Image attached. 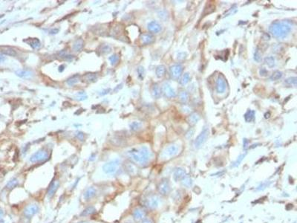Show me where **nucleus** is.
<instances>
[{
	"instance_id": "e433bc0d",
	"label": "nucleus",
	"mask_w": 297,
	"mask_h": 223,
	"mask_svg": "<svg viewBox=\"0 0 297 223\" xmlns=\"http://www.w3.org/2000/svg\"><path fill=\"white\" fill-rule=\"evenodd\" d=\"M262 54L261 53V51L259 50V48H256V52L254 53V60H256V62H258V63H259L262 60Z\"/></svg>"
},
{
	"instance_id": "4c0bfd02",
	"label": "nucleus",
	"mask_w": 297,
	"mask_h": 223,
	"mask_svg": "<svg viewBox=\"0 0 297 223\" xmlns=\"http://www.w3.org/2000/svg\"><path fill=\"white\" fill-rule=\"evenodd\" d=\"M76 98H77V100H86L87 98H88V96H87L86 95V93H85L84 92H78V93L76 95Z\"/></svg>"
},
{
	"instance_id": "49530a36",
	"label": "nucleus",
	"mask_w": 297,
	"mask_h": 223,
	"mask_svg": "<svg viewBox=\"0 0 297 223\" xmlns=\"http://www.w3.org/2000/svg\"><path fill=\"white\" fill-rule=\"evenodd\" d=\"M17 180L13 179V180H12V181H10V182L8 184V185H7V186L9 188H12L13 186H14V185H17Z\"/></svg>"
},
{
	"instance_id": "f257e3e1",
	"label": "nucleus",
	"mask_w": 297,
	"mask_h": 223,
	"mask_svg": "<svg viewBox=\"0 0 297 223\" xmlns=\"http://www.w3.org/2000/svg\"><path fill=\"white\" fill-rule=\"evenodd\" d=\"M128 155L133 162L140 165H145L149 162L151 157V152L145 146L133 148L128 151Z\"/></svg>"
},
{
	"instance_id": "b1692460",
	"label": "nucleus",
	"mask_w": 297,
	"mask_h": 223,
	"mask_svg": "<svg viewBox=\"0 0 297 223\" xmlns=\"http://www.w3.org/2000/svg\"><path fill=\"white\" fill-rule=\"evenodd\" d=\"M165 73H166V68H165L164 66L161 65L157 67L155 74H156V76L158 77H162L165 75Z\"/></svg>"
},
{
	"instance_id": "c03bdc74",
	"label": "nucleus",
	"mask_w": 297,
	"mask_h": 223,
	"mask_svg": "<svg viewBox=\"0 0 297 223\" xmlns=\"http://www.w3.org/2000/svg\"><path fill=\"white\" fill-rule=\"evenodd\" d=\"M268 184H267V182H264V183H262V184H261L260 185H259V187H258L257 188V190H264L266 187H267V186H268Z\"/></svg>"
},
{
	"instance_id": "6e6552de",
	"label": "nucleus",
	"mask_w": 297,
	"mask_h": 223,
	"mask_svg": "<svg viewBox=\"0 0 297 223\" xmlns=\"http://www.w3.org/2000/svg\"><path fill=\"white\" fill-rule=\"evenodd\" d=\"M158 190L163 196H166L171 191V185L168 179H163L158 186Z\"/></svg>"
},
{
	"instance_id": "58836bf2",
	"label": "nucleus",
	"mask_w": 297,
	"mask_h": 223,
	"mask_svg": "<svg viewBox=\"0 0 297 223\" xmlns=\"http://www.w3.org/2000/svg\"><path fill=\"white\" fill-rule=\"evenodd\" d=\"M137 72H138V77H139V78L141 79V80H143V77H144V76H145L144 68H143V66H139L138 68V70H137Z\"/></svg>"
},
{
	"instance_id": "9b49d317",
	"label": "nucleus",
	"mask_w": 297,
	"mask_h": 223,
	"mask_svg": "<svg viewBox=\"0 0 297 223\" xmlns=\"http://www.w3.org/2000/svg\"><path fill=\"white\" fill-rule=\"evenodd\" d=\"M161 91L165 96H166L169 98H173L176 96V92L174 90V89L171 86V85L168 83H165L163 84Z\"/></svg>"
},
{
	"instance_id": "bb28decb",
	"label": "nucleus",
	"mask_w": 297,
	"mask_h": 223,
	"mask_svg": "<svg viewBox=\"0 0 297 223\" xmlns=\"http://www.w3.org/2000/svg\"><path fill=\"white\" fill-rule=\"evenodd\" d=\"M264 61H265L266 65H267V66L270 67V68H273L275 65V58L273 57H267L264 59Z\"/></svg>"
},
{
	"instance_id": "f8f14e48",
	"label": "nucleus",
	"mask_w": 297,
	"mask_h": 223,
	"mask_svg": "<svg viewBox=\"0 0 297 223\" xmlns=\"http://www.w3.org/2000/svg\"><path fill=\"white\" fill-rule=\"evenodd\" d=\"M147 29L152 33H157L161 31V25L156 21H152L148 24Z\"/></svg>"
},
{
	"instance_id": "473e14b6",
	"label": "nucleus",
	"mask_w": 297,
	"mask_h": 223,
	"mask_svg": "<svg viewBox=\"0 0 297 223\" xmlns=\"http://www.w3.org/2000/svg\"><path fill=\"white\" fill-rule=\"evenodd\" d=\"M37 210H38V208H37V206L32 205V206L29 207V208L27 209V210L25 211V213H26L27 216H28V214H30L32 216V215L35 214V213H37Z\"/></svg>"
},
{
	"instance_id": "9d476101",
	"label": "nucleus",
	"mask_w": 297,
	"mask_h": 223,
	"mask_svg": "<svg viewBox=\"0 0 297 223\" xmlns=\"http://www.w3.org/2000/svg\"><path fill=\"white\" fill-rule=\"evenodd\" d=\"M227 89V81L224 77L219 75L216 80V91L218 93H224Z\"/></svg>"
},
{
	"instance_id": "7c9ffc66",
	"label": "nucleus",
	"mask_w": 297,
	"mask_h": 223,
	"mask_svg": "<svg viewBox=\"0 0 297 223\" xmlns=\"http://www.w3.org/2000/svg\"><path fill=\"white\" fill-rule=\"evenodd\" d=\"M99 51H100V53L103 54H106L111 52V48L109 45H102L99 48Z\"/></svg>"
},
{
	"instance_id": "09e8293b",
	"label": "nucleus",
	"mask_w": 297,
	"mask_h": 223,
	"mask_svg": "<svg viewBox=\"0 0 297 223\" xmlns=\"http://www.w3.org/2000/svg\"><path fill=\"white\" fill-rule=\"evenodd\" d=\"M5 60H6V57H5V55L2 54V53H0V63H4V62L5 61Z\"/></svg>"
},
{
	"instance_id": "a211bd4d",
	"label": "nucleus",
	"mask_w": 297,
	"mask_h": 223,
	"mask_svg": "<svg viewBox=\"0 0 297 223\" xmlns=\"http://www.w3.org/2000/svg\"><path fill=\"white\" fill-rule=\"evenodd\" d=\"M25 43H27L31 48L34 49L39 48L41 46V43L37 38H28V40H25Z\"/></svg>"
},
{
	"instance_id": "79ce46f5",
	"label": "nucleus",
	"mask_w": 297,
	"mask_h": 223,
	"mask_svg": "<svg viewBox=\"0 0 297 223\" xmlns=\"http://www.w3.org/2000/svg\"><path fill=\"white\" fill-rule=\"evenodd\" d=\"M95 191L94 189H89V190H88V191L86 193V198H90V197H91L92 196H94V194H95Z\"/></svg>"
},
{
	"instance_id": "a878e982",
	"label": "nucleus",
	"mask_w": 297,
	"mask_h": 223,
	"mask_svg": "<svg viewBox=\"0 0 297 223\" xmlns=\"http://www.w3.org/2000/svg\"><path fill=\"white\" fill-rule=\"evenodd\" d=\"M200 119V115H198V113H196V112H195V113H193V114H191L190 116H189V123H191V124H195L196 123H197L198 121H199Z\"/></svg>"
},
{
	"instance_id": "6e6d98bb",
	"label": "nucleus",
	"mask_w": 297,
	"mask_h": 223,
	"mask_svg": "<svg viewBox=\"0 0 297 223\" xmlns=\"http://www.w3.org/2000/svg\"><path fill=\"white\" fill-rule=\"evenodd\" d=\"M2 214H3V213H2V210H0V219H1V217H2Z\"/></svg>"
},
{
	"instance_id": "f3484780",
	"label": "nucleus",
	"mask_w": 297,
	"mask_h": 223,
	"mask_svg": "<svg viewBox=\"0 0 297 223\" xmlns=\"http://www.w3.org/2000/svg\"><path fill=\"white\" fill-rule=\"evenodd\" d=\"M0 53H2L3 55H8V56H11V57H15L17 55V52L13 48L8 46L2 47L1 50H0Z\"/></svg>"
},
{
	"instance_id": "8fccbe9b",
	"label": "nucleus",
	"mask_w": 297,
	"mask_h": 223,
	"mask_svg": "<svg viewBox=\"0 0 297 223\" xmlns=\"http://www.w3.org/2000/svg\"><path fill=\"white\" fill-rule=\"evenodd\" d=\"M58 32H59L58 29H53L50 31L51 34H56V33H57Z\"/></svg>"
},
{
	"instance_id": "2f4dec72",
	"label": "nucleus",
	"mask_w": 297,
	"mask_h": 223,
	"mask_svg": "<svg viewBox=\"0 0 297 223\" xmlns=\"http://www.w3.org/2000/svg\"><path fill=\"white\" fill-rule=\"evenodd\" d=\"M60 56L62 57V58L63 59V60H67V61H72V60H73V58H74L73 55L67 54L66 52H63V51H62V52H60Z\"/></svg>"
},
{
	"instance_id": "5fc2aeb1",
	"label": "nucleus",
	"mask_w": 297,
	"mask_h": 223,
	"mask_svg": "<svg viewBox=\"0 0 297 223\" xmlns=\"http://www.w3.org/2000/svg\"><path fill=\"white\" fill-rule=\"evenodd\" d=\"M63 70H64V66H63V65L60 66V68H59V71H60V72H62Z\"/></svg>"
},
{
	"instance_id": "c756f323",
	"label": "nucleus",
	"mask_w": 297,
	"mask_h": 223,
	"mask_svg": "<svg viewBox=\"0 0 297 223\" xmlns=\"http://www.w3.org/2000/svg\"><path fill=\"white\" fill-rule=\"evenodd\" d=\"M189 80H190V75H189V74L185 73L184 75H183V76L181 77L180 83H181V85H186V83H189Z\"/></svg>"
},
{
	"instance_id": "a19ab883",
	"label": "nucleus",
	"mask_w": 297,
	"mask_h": 223,
	"mask_svg": "<svg viewBox=\"0 0 297 223\" xmlns=\"http://www.w3.org/2000/svg\"><path fill=\"white\" fill-rule=\"evenodd\" d=\"M159 17L163 20H166L168 18V13L166 10H162L159 13Z\"/></svg>"
},
{
	"instance_id": "20e7f679",
	"label": "nucleus",
	"mask_w": 297,
	"mask_h": 223,
	"mask_svg": "<svg viewBox=\"0 0 297 223\" xmlns=\"http://www.w3.org/2000/svg\"><path fill=\"white\" fill-rule=\"evenodd\" d=\"M208 136H209V129L208 127H204L195 141V147L196 149H199L200 147H202V145L206 142Z\"/></svg>"
},
{
	"instance_id": "864d4df0",
	"label": "nucleus",
	"mask_w": 297,
	"mask_h": 223,
	"mask_svg": "<svg viewBox=\"0 0 297 223\" xmlns=\"http://www.w3.org/2000/svg\"><path fill=\"white\" fill-rule=\"evenodd\" d=\"M109 92H110V89H106V91H103V93L100 94V95H106V94H108V93H109Z\"/></svg>"
},
{
	"instance_id": "f03ea898",
	"label": "nucleus",
	"mask_w": 297,
	"mask_h": 223,
	"mask_svg": "<svg viewBox=\"0 0 297 223\" xmlns=\"http://www.w3.org/2000/svg\"><path fill=\"white\" fill-rule=\"evenodd\" d=\"M292 26L287 21H276L270 26L269 31L273 37L279 39L285 38L291 31Z\"/></svg>"
},
{
	"instance_id": "6ab92c4d",
	"label": "nucleus",
	"mask_w": 297,
	"mask_h": 223,
	"mask_svg": "<svg viewBox=\"0 0 297 223\" xmlns=\"http://www.w3.org/2000/svg\"><path fill=\"white\" fill-rule=\"evenodd\" d=\"M84 47V42L82 39H77L76 41L74 42V43L73 47H72V49H73L74 52H80Z\"/></svg>"
},
{
	"instance_id": "aec40b11",
	"label": "nucleus",
	"mask_w": 297,
	"mask_h": 223,
	"mask_svg": "<svg viewBox=\"0 0 297 223\" xmlns=\"http://www.w3.org/2000/svg\"><path fill=\"white\" fill-rule=\"evenodd\" d=\"M161 93H162V91L161 89V87L158 85V84H154L152 88V95L153 98H159L161 97Z\"/></svg>"
},
{
	"instance_id": "c9c22d12",
	"label": "nucleus",
	"mask_w": 297,
	"mask_h": 223,
	"mask_svg": "<svg viewBox=\"0 0 297 223\" xmlns=\"http://www.w3.org/2000/svg\"><path fill=\"white\" fill-rule=\"evenodd\" d=\"M109 60L110 63H111V64L112 66H115V64H117L119 62V57H118V54H113L111 55V57L109 58Z\"/></svg>"
},
{
	"instance_id": "ea45409f",
	"label": "nucleus",
	"mask_w": 297,
	"mask_h": 223,
	"mask_svg": "<svg viewBox=\"0 0 297 223\" xmlns=\"http://www.w3.org/2000/svg\"><path fill=\"white\" fill-rule=\"evenodd\" d=\"M245 155H246V153H244V154H242V155H240V156H239V158H237V160H236V162H235L234 163H233L232 166H233V167H238V166H239V165L240 164H241V162H242V160L244 159V157H245Z\"/></svg>"
},
{
	"instance_id": "ddd939ff",
	"label": "nucleus",
	"mask_w": 297,
	"mask_h": 223,
	"mask_svg": "<svg viewBox=\"0 0 297 223\" xmlns=\"http://www.w3.org/2000/svg\"><path fill=\"white\" fill-rule=\"evenodd\" d=\"M146 211H145L142 208H137L135 209L134 213H133V217H134V219L137 221H139V220H144L145 217H146Z\"/></svg>"
},
{
	"instance_id": "7ed1b4c3",
	"label": "nucleus",
	"mask_w": 297,
	"mask_h": 223,
	"mask_svg": "<svg viewBox=\"0 0 297 223\" xmlns=\"http://www.w3.org/2000/svg\"><path fill=\"white\" fill-rule=\"evenodd\" d=\"M161 200L160 197L157 195L151 194L149 195L143 199V205L147 208H150L152 210H154L160 206Z\"/></svg>"
},
{
	"instance_id": "412c9836",
	"label": "nucleus",
	"mask_w": 297,
	"mask_h": 223,
	"mask_svg": "<svg viewBox=\"0 0 297 223\" xmlns=\"http://www.w3.org/2000/svg\"><path fill=\"white\" fill-rule=\"evenodd\" d=\"M80 80V77L79 75H74V76L71 77L70 78H68V80H66V83L68 86H74L76 85L77 83H78Z\"/></svg>"
},
{
	"instance_id": "c85d7f7f",
	"label": "nucleus",
	"mask_w": 297,
	"mask_h": 223,
	"mask_svg": "<svg viewBox=\"0 0 297 223\" xmlns=\"http://www.w3.org/2000/svg\"><path fill=\"white\" fill-rule=\"evenodd\" d=\"M179 99L182 103H186L189 100V94L185 91H182L179 94Z\"/></svg>"
},
{
	"instance_id": "603ef678",
	"label": "nucleus",
	"mask_w": 297,
	"mask_h": 223,
	"mask_svg": "<svg viewBox=\"0 0 297 223\" xmlns=\"http://www.w3.org/2000/svg\"><path fill=\"white\" fill-rule=\"evenodd\" d=\"M243 145H244V148H247V145H248V141L247 139H244V141H243Z\"/></svg>"
},
{
	"instance_id": "423d86ee",
	"label": "nucleus",
	"mask_w": 297,
	"mask_h": 223,
	"mask_svg": "<svg viewBox=\"0 0 297 223\" xmlns=\"http://www.w3.org/2000/svg\"><path fill=\"white\" fill-rule=\"evenodd\" d=\"M48 152L45 150H38L37 152L33 154V155L31 156L30 161L31 162H42V161H45L47 158H48Z\"/></svg>"
},
{
	"instance_id": "1a4fd4ad",
	"label": "nucleus",
	"mask_w": 297,
	"mask_h": 223,
	"mask_svg": "<svg viewBox=\"0 0 297 223\" xmlns=\"http://www.w3.org/2000/svg\"><path fill=\"white\" fill-rule=\"evenodd\" d=\"M169 71H170V75L173 79H178L182 75L183 66L181 64H175L170 66Z\"/></svg>"
},
{
	"instance_id": "37998d69",
	"label": "nucleus",
	"mask_w": 297,
	"mask_h": 223,
	"mask_svg": "<svg viewBox=\"0 0 297 223\" xmlns=\"http://www.w3.org/2000/svg\"><path fill=\"white\" fill-rule=\"evenodd\" d=\"M75 135H76V137L78 138L79 140L83 141V139H84V134H83V132H81L80 131L77 132L76 133H75Z\"/></svg>"
},
{
	"instance_id": "de8ad7c7",
	"label": "nucleus",
	"mask_w": 297,
	"mask_h": 223,
	"mask_svg": "<svg viewBox=\"0 0 297 223\" xmlns=\"http://www.w3.org/2000/svg\"><path fill=\"white\" fill-rule=\"evenodd\" d=\"M268 72L266 70L265 68H262L260 70V75H262V76H266V75H267Z\"/></svg>"
},
{
	"instance_id": "0eeeda50",
	"label": "nucleus",
	"mask_w": 297,
	"mask_h": 223,
	"mask_svg": "<svg viewBox=\"0 0 297 223\" xmlns=\"http://www.w3.org/2000/svg\"><path fill=\"white\" fill-rule=\"evenodd\" d=\"M120 166V160L115 159L108 162L103 166V170L106 173H114L118 170Z\"/></svg>"
},
{
	"instance_id": "dca6fc26",
	"label": "nucleus",
	"mask_w": 297,
	"mask_h": 223,
	"mask_svg": "<svg viewBox=\"0 0 297 223\" xmlns=\"http://www.w3.org/2000/svg\"><path fill=\"white\" fill-rule=\"evenodd\" d=\"M16 75L18 77L23 79H31L33 77V72L28 70H17L15 72Z\"/></svg>"
},
{
	"instance_id": "cd10ccee",
	"label": "nucleus",
	"mask_w": 297,
	"mask_h": 223,
	"mask_svg": "<svg viewBox=\"0 0 297 223\" xmlns=\"http://www.w3.org/2000/svg\"><path fill=\"white\" fill-rule=\"evenodd\" d=\"M282 75H283V73L282 72H280V71H275L271 76V80L272 81H276V80L282 78Z\"/></svg>"
},
{
	"instance_id": "5701e85b",
	"label": "nucleus",
	"mask_w": 297,
	"mask_h": 223,
	"mask_svg": "<svg viewBox=\"0 0 297 223\" xmlns=\"http://www.w3.org/2000/svg\"><path fill=\"white\" fill-rule=\"evenodd\" d=\"M255 115H256V112L253 110H248L244 115V119L247 122H251L252 121H254L255 119Z\"/></svg>"
},
{
	"instance_id": "39448f33",
	"label": "nucleus",
	"mask_w": 297,
	"mask_h": 223,
	"mask_svg": "<svg viewBox=\"0 0 297 223\" xmlns=\"http://www.w3.org/2000/svg\"><path fill=\"white\" fill-rule=\"evenodd\" d=\"M180 152V147L178 144H172L167 147L163 153V156L165 159L171 158L178 155Z\"/></svg>"
},
{
	"instance_id": "a18cd8bd",
	"label": "nucleus",
	"mask_w": 297,
	"mask_h": 223,
	"mask_svg": "<svg viewBox=\"0 0 297 223\" xmlns=\"http://www.w3.org/2000/svg\"><path fill=\"white\" fill-rule=\"evenodd\" d=\"M56 187H57V185H56V183H53L52 184V185L51 186V188H50V191H49V194H53V193H54V191L56 190Z\"/></svg>"
},
{
	"instance_id": "72a5a7b5",
	"label": "nucleus",
	"mask_w": 297,
	"mask_h": 223,
	"mask_svg": "<svg viewBox=\"0 0 297 223\" xmlns=\"http://www.w3.org/2000/svg\"><path fill=\"white\" fill-rule=\"evenodd\" d=\"M296 81L297 78L296 77H291L290 78L287 79L285 80V83L288 86H296Z\"/></svg>"
},
{
	"instance_id": "393cba45",
	"label": "nucleus",
	"mask_w": 297,
	"mask_h": 223,
	"mask_svg": "<svg viewBox=\"0 0 297 223\" xmlns=\"http://www.w3.org/2000/svg\"><path fill=\"white\" fill-rule=\"evenodd\" d=\"M193 183V180H192V178H190L189 177L186 176L184 177V178H183L182 180H181V184H182L183 186L186 187H187V188L192 187Z\"/></svg>"
},
{
	"instance_id": "2eb2a0df",
	"label": "nucleus",
	"mask_w": 297,
	"mask_h": 223,
	"mask_svg": "<svg viewBox=\"0 0 297 223\" xmlns=\"http://www.w3.org/2000/svg\"><path fill=\"white\" fill-rule=\"evenodd\" d=\"M186 176V171H185L184 169L181 168V167H178L174 172V178L175 181L182 180Z\"/></svg>"
},
{
	"instance_id": "f704fd0d",
	"label": "nucleus",
	"mask_w": 297,
	"mask_h": 223,
	"mask_svg": "<svg viewBox=\"0 0 297 223\" xmlns=\"http://www.w3.org/2000/svg\"><path fill=\"white\" fill-rule=\"evenodd\" d=\"M141 123H140V122H137V121H135V122H132V123L130 124V129H131L132 131H138V130H139L141 128Z\"/></svg>"
},
{
	"instance_id": "3c124183",
	"label": "nucleus",
	"mask_w": 297,
	"mask_h": 223,
	"mask_svg": "<svg viewBox=\"0 0 297 223\" xmlns=\"http://www.w3.org/2000/svg\"><path fill=\"white\" fill-rule=\"evenodd\" d=\"M142 223H153V222L150 219H144V220L142 221Z\"/></svg>"
},
{
	"instance_id": "4be33fe9",
	"label": "nucleus",
	"mask_w": 297,
	"mask_h": 223,
	"mask_svg": "<svg viewBox=\"0 0 297 223\" xmlns=\"http://www.w3.org/2000/svg\"><path fill=\"white\" fill-rule=\"evenodd\" d=\"M97 79V77L95 74L93 73H88L86 75H85L83 76V80L86 82H88V83H93V82H95Z\"/></svg>"
},
{
	"instance_id": "4468645a",
	"label": "nucleus",
	"mask_w": 297,
	"mask_h": 223,
	"mask_svg": "<svg viewBox=\"0 0 297 223\" xmlns=\"http://www.w3.org/2000/svg\"><path fill=\"white\" fill-rule=\"evenodd\" d=\"M141 43L144 45H149L152 43L154 40V37L152 35L151 33H143L141 36Z\"/></svg>"
}]
</instances>
